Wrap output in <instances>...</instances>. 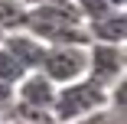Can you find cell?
<instances>
[{
	"mask_svg": "<svg viewBox=\"0 0 127 124\" xmlns=\"http://www.w3.org/2000/svg\"><path fill=\"white\" fill-rule=\"evenodd\" d=\"M104 124H124V114H114V111H108V118H104Z\"/></svg>",
	"mask_w": 127,
	"mask_h": 124,
	"instance_id": "4fadbf2b",
	"label": "cell"
},
{
	"mask_svg": "<svg viewBox=\"0 0 127 124\" xmlns=\"http://www.w3.org/2000/svg\"><path fill=\"white\" fill-rule=\"evenodd\" d=\"M13 101H16V95H13V85H10V82H0V118H3V114L13 108Z\"/></svg>",
	"mask_w": 127,
	"mask_h": 124,
	"instance_id": "8fae6325",
	"label": "cell"
},
{
	"mask_svg": "<svg viewBox=\"0 0 127 124\" xmlns=\"http://www.w3.org/2000/svg\"><path fill=\"white\" fill-rule=\"evenodd\" d=\"M26 13L30 7L23 0H0V33H13L26 26Z\"/></svg>",
	"mask_w": 127,
	"mask_h": 124,
	"instance_id": "52a82bcc",
	"label": "cell"
},
{
	"mask_svg": "<svg viewBox=\"0 0 127 124\" xmlns=\"http://www.w3.org/2000/svg\"><path fill=\"white\" fill-rule=\"evenodd\" d=\"M0 39H3V33H0Z\"/></svg>",
	"mask_w": 127,
	"mask_h": 124,
	"instance_id": "e0dca14e",
	"label": "cell"
},
{
	"mask_svg": "<svg viewBox=\"0 0 127 124\" xmlns=\"http://www.w3.org/2000/svg\"><path fill=\"white\" fill-rule=\"evenodd\" d=\"M108 118V108H101V111H91V114H82V118H75V121H65V124H104Z\"/></svg>",
	"mask_w": 127,
	"mask_h": 124,
	"instance_id": "7c38bea8",
	"label": "cell"
},
{
	"mask_svg": "<svg viewBox=\"0 0 127 124\" xmlns=\"http://www.w3.org/2000/svg\"><path fill=\"white\" fill-rule=\"evenodd\" d=\"M85 30H88L91 42H127V13L124 10H111L104 16L85 23Z\"/></svg>",
	"mask_w": 127,
	"mask_h": 124,
	"instance_id": "8992f818",
	"label": "cell"
},
{
	"mask_svg": "<svg viewBox=\"0 0 127 124\" xmlns=\"http://www.w3.org/2000/svg\"><path fill=\"white\" fill-rule=\"evenodd\" d=\"M75 7H78V13H82L85 23H91V20H98V16H104V13L114 10L108 0H75Z\"/></svg>",
	"mask_w": 127,
	"mask_h": 124,
	"instance_id": "30bf717a",
	"label": "cell"
},
{
	"mask_svg": "<svg viewBox=\"0 0 127 124\" xmlns=\"http://www.w3.org/2000/svg\"><path fill=\"white\" fill-rule=\"evenodd\" d=\"M0 42L23 62L26 72H30V69H39V62H42V56H46V42H42L39 36H33L26 26H23V30H13V33H3Z\"/></svg>",
	"mask_w": 127,
	"mask_h": 124,
	"instance_id": "5b68a950",
	"label": "cell"
},
{
	"mask_svg": "<svg viewBox=\"0 0 127 124\" xmlns=\"http://www.w3.org/2000/svg\"><path fill=\"white\" fill-rule=\"evenodd\" d=\"M101 108H108V88L98 85V82H91L88 75L85 79H75L68 85H59L56 98H52V118H56V124L75 121V118L101 111Z\"/></svg>",
	"mask_w": 127,
	"mask_h": 124,
	"instance_id": "6da1fadb",
	"label": "cell"
},
{
	"mask_svg": "<svg viewBox=\"0 0 127 124\" xmlns=\"http://www.w3.org/2000/svg\"><path fill=\"white\" fill-rule=\"evenodd\" d=\"M39 72L56 88L68 85L75 79H85V72H88V46H46Z\"/></svg>",
	"mask_w": 127,
	"mask_h": 124,
	"instance_id": "7a4b0ae2",
	"label": "cell"
},
{
	"mask_svg": "<svg viewBox=\"0 0 127 124\" xmlns=\"http://www.w3.org/2000/svg\"><path fill=\"white\" fill-rule=\"evenodd\" d=\"M124 95H127V75L108 85V111H114V114H124V111H127Z\"/></svg>",
	"mask_w": 127,
	"mask_h": 124,
	"instance_id": "9c48e42d",
	"label": "cell"
},
{
	"mask_svg": "<svg viewBox=\"0 0 127 124\" xmlns=\"http://www.w3.org/2000/svg\"><path fill=\"white\" fill-rule=\"evenodd\" d=\"M85 75L98 85H111L127 75V49L124 42H88V72Z\"/></svg>",
	"mask_w": 127,
	"mask_h": 124,
	"instance_id": "3957f363",
	"label": "cell"
},
{
	"mask_svg": "<svg viewBox=\"0 0 127 124\" xmlns=\"http://www.w3.org/2000/svg\"><path fill=\"white\" fill-rule=\"evenodd\" d=\"M0 124H26L23 118H13V114H7V118H0Z\"/></svg>",
	"mask_w": 127,
	"mask_h": 124,
	"instance_id": "5bb4252c",
	"label": "cell"
},
{
	"mask_svg": "<svg viewBox=\"0 0 127 124\" xmlns=\"http://www.w3.org/2000/svg\"><path fill=\"white\" fill-rule=\"evenodd\" d=\"M108 3H111L114 10H127V0H108Z\"/></svg>",
	"mask_w": 127,
	"mask_h": 124,
	"instance_id": "9a60e30c",
	"label": "cell"
},
{
	"mask_svg": "<svg viewBox=\"0 0 127 124\" xmlns=\"http://www.w3.org/2000/svg\"><path fill=\"white\" fill-rule=\"evenodd\" d=\"M26 7H39V3H56V0H23Z\"/></svg>",
	"mask_w": 127,
	"mask_h": 124,
	"instance_id": "2e32d148",
	"label": "cell"
},
{
	"mask_svg": "<svg viewBox=\"0 0 127 124\" xmlns=\"http://www.w3.org/2000/svg\"><path fill=\"white\" fill-rule=\"evenodd\" d=\"M13 95L20 105H33V108H49L52 111V98H56V85L49 82L39 69H30L16 85H13Z\"/></svg>",
	"mask_w": 127,
	"mask_h": 124,
	"instance_id": "277c9868",
	"label": "cell"
},
{
	"mask_svg": "<svg viewBox=\"0 0 127 124\" xmlns=\"http://www.w3.org/2000/svg\"><path fill=\"white\" fill-rule=\"evenodd\" d=\"M23 75H26V69H23V62L10 52V49L0 42V82H10V85H16Z\"/></svg>",
	"mask_w": 127,
	"mask_h": 124,
	"instance_id": "ba28073f",
	"label": "cell"
}]
</instances>
